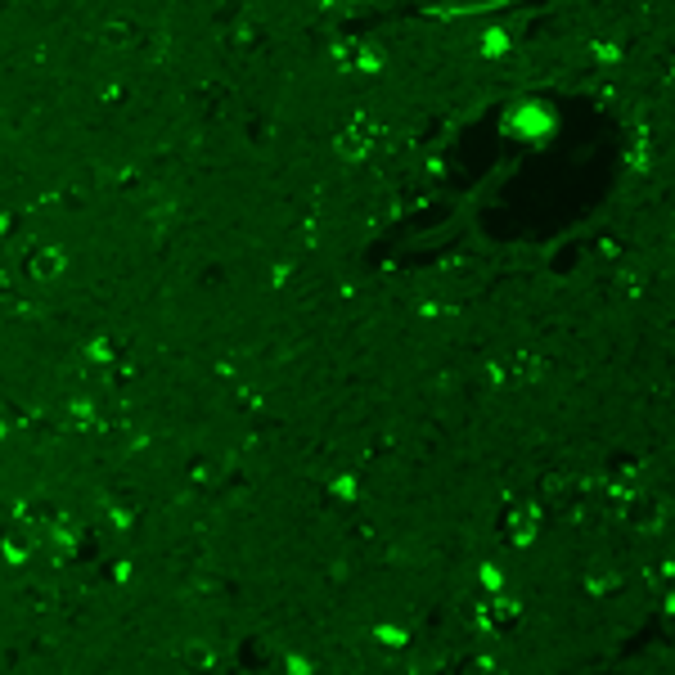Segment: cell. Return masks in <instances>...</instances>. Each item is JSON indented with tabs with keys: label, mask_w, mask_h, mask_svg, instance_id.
I'll return each instance as SVG.
<instances>
[]
</instances>
